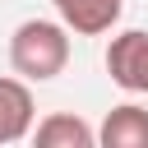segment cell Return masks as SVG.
<instances>
[{
  "mask_svg": "<svg viewBox=\"0 0 148 148\" xmlns=\"http://www.w3.org/2000/svg\"><path fill=\"white\" fill-rule=\"evenodd\" d=\"M9 65L23 83H46L69 65V32L56 18H23L9 37Z\"/></svg>",
  "mask_w": 148,
  "mask_h": 148,
  "instance_id": "6da1fadb",
  "label": "cell"
},
{
  "mask_svg": "<svg viewBox=\"0 0 148 148\" xmlns=\"http://www.w3.org/2000/svg\"><path fill=\"white\" fill-rule=\"evenodd\" d=\"M106 74H111L116 88L148 97V32L130 28V32L111 37V46H106Z\"/></svg>",
  "mask_w": 148,
  "mask_h": 148,
  "instance_id": "7a4b0ae2",
  "label": "cell"
},
{
  "mask_svg": "<svg viewBox=\"0 0 148 148\" xmlns=\"http://www.w3.org/2000/svg\"><path fill=\"white\" fill-rule=\"evenodd\" d=\"M32 125H37L32 88H28L23 79H14V74H0V148L28 139Z\"/></svg>",
  "mask_w": 148,
  "mask_h": 148,
  "instance_id": "3957f363",
  "label": "cell"
},
{
  "mask_svg": "<svg viewBox=\"0 0 148 148\" xmlns=\"http://www.w3.org/2000/svg\"><path fill=\"white\" fill-rule=\"evenodd\" d=\"M97 148H148V106L120 102L97 125Z\"/></svg>",
  "mask_w": 148,
  "mask_h": 148,
  "instance_id": "277c9868",
  "label": "cell"
},
{
  "mask_svg": "<svg viewBox=\"0 0 148 148\" xmlns=\"http://www.w3.org/2000/svg\"><path fill=\"white\" fill-rule=\"evenodd\" d=\"M51 5L60 14V28L79 37H102L120 18V0H51Z\"/></svg>",
  "mask_w": 148,
  "mask_h": 148,
  "instance_id": "5b68a950",
  "label": "cell"
},
{
  "mask_svg": "<svg viewBox=\"0 0 148 148\" xmlns=\"http://www.w3.org/2000/svg\"><path fill=\"white\" fill-rule=\"evenodd\" d=\"M32 148H97V130L74 111H51L32 125Z\"/></svg>",
  "mask_w": 148,
  "mask_h": 148,
  "instance_id": "8992f818",
  "label": "cell"
}]
</instances>
